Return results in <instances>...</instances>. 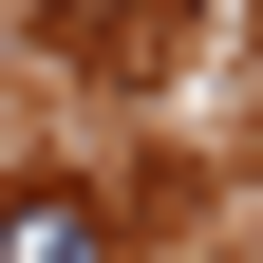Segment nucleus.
Segmentation results:
<instances>
[{"mask_svg":"<svg viewBox=\"0 0 263 263\" xmlns=\"http://www.w3.org/2000/svg\"><path fill=\"white\" fill-rule=\"evenodd\" d=\"M0 263H113V207H94V188H0Z\"/></svg>","mask_w":263,"mask_h":263,"instance_id":"f257e3e1","label":"nucleus"}]
</instances>
